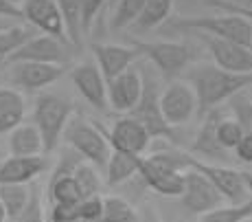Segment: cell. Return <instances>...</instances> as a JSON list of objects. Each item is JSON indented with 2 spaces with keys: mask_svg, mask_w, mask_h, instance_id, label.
Returning a JSON list of instances; mask_svg holds the SVG:
<instances>
[{
  "mask_svg": "<svg viewBox=\"0 0 252 222\" xmlns=\"http://www.w3.org/2000/svg\"><path fill=\"white\" fill-rule=\"evenodd\" d=\"M149 0H123L119 7L112 11V20H110V27L114 31H123V29L132 27L136 22L138 13L143 11V7Z\"/></svg>",
  "mask_w": 252,
  "mask_h": 222,
  "instance_id": "4dcf8cb0",
  "label": "cell"
},
{
  "mask_svg": "<svg viewBox=\"0 0 252 222\" xmlns=\"http://www.w3.org/2000/svg\"><path fill=\"white\" fill-rule=\"evenodd\" d=\"M75 178H77V183H79L81 191H84V198L101 194V187H103V183H105L103 178H101V172L88 161H84L75 170Z\"/></svg>",
  "mask_w": 252,
  "mask_h": 222,
  "instance_id": "1f68e13d",
  "label": "cell"
},
{
  "mask_svg": "<svg viewBox=\"0 0 252 222\" xmlns=\"http://www.w3.org/2000/svg\"><path fill=\"white\" fill-rule=\"evenodd\" d=\"M27 104L20 90L0 86V134H9L24 121Z\"/></svg>",
  "mask_w": 252,
  "mask_h": 222,
  "instance_id": "603a6c76",
  "label": "cell"
},
{
  "mask_svg": "<svg viewBox=\"0 0 252 222\" xmlns=\"http://www.w3.org/2000/svg\"><path fill=\"white\" fill-rule=\"evenodd\" d=\"M220 119H221L220 108H215L208 114H204V119H202L200 128H197V134L193 137L191 148L189 149H191L193 156L204 161V163L232 165V163H237L235 154H230L228 149L220 143V139H217V123H220Z\"/></svg>",
  "mask_w": 252,
  "mask_h": 222,
  "instance_id": "30bf717a",
  "label": "cell"
},
{
  "mask_svg": "<svg viewBox=\"0 0 252 222\" xmlns=\"http://www.w3.org/2000/svg\"><path fill=\"white\" fill-rule=\"evenodd\" d=\"M20 7H22L24 22H27V25L37 29L40 33H46V36L70 42L57 0H24Z\"/></svg>",
  "mask_w": 252,
  "mask_h": 222,
  "instance_id": "2e32d148",
  "label": "cell"
},
{
  "mask_svg": "<svg viewBox=\"0 0 252 222\" xmlns=\"http://www.w3.org/2000/svg\"><path fill=\"white\" fill-rule=\"evenodd\" d=\"M140 57L152 62L156 73L167 81L180 79L187 73V69L195 62L197 51L193 46L176 40H158V42H145V40H129Z\"/></svg>",
  "mask_w": 252,
  "mask_h": 222,
  "instance_id": "7a4b0ae2",
  "label": "cell"
},
{
  "mask_svg": "<svg viewBox=\"0 0 252 222\" xmlns=\"http://www.w3.org/2000/svg\"><path fill=\"white\" fill-rule=\"evenodd\" d=\"M244 222H252V218H248V220H244Z\"/></svg>",
  "mask_w": 252,
  "mask_h": 222,
  "instance_id": "c3c4849f",
  "label": "cell"
},
{
  "mask_svg": "<svg viewBox=\"0 0 252 222\" xmlns=\"http://www.w3.org/2000/svg\"><path fill=\"white\" fill-rule=\"evenodd\" d=\"M108 139L112 143V149H121V152L138 154L143 156L147 152V148L152 146V137L145 130V125H140L134 117L125 114V117L116 119L108 132Z\"/></svg>",
  "mask_w": 252,
  "mask_h": 222,
  "instance_id": "d6986e66",
  "label": "cell"
},
{
  "mask_svg": "<svg viewBox=\"0 0 252 222\" xmlns=\"http://www.w3.org/2000/svg\"><path fill=\"white\" fill-rule=\"evenodd\" d=\"M121 2H123V0H108V7H110V11H114V9L119 7Z\"/></svg>",
  "mask_w": 252,
  "mask_h": 222,
  "instance_id": "f6af8a7d",
  "label": "cell"
},
{
  "mask_svg": "<svg viewBox=\"0 0 252 222\" xmlns=\"http://www.w3.org/2000/svg\"><path fill=\"white\" fill-rule=\"evenodd\" d=\"M57 4H60L70 44L81 46V40H84V31H81V0H57Z\"/></svg>",
  "mask_w": 252,
  "mask_h": 222,
  "instance_id": "f1b7e54d",
  "label": "cell"
},
{
  "mask_svg": "<svg viewBox=\"0 0 252 222\" xmlns=\"http://www.w3.org/2000/svg\"><path fill=\"white\" fill-rule=\"evenodd\" d=\"M68 71V64H48V62H11L9 77L18 90L35 93L57 84Z\"/></svg>",
  "mask_w": 252,
  "mask_h": 222,
  "instance_id": "8fae6325",
  "label": "cell"
},
{
  "mask_svg": "<svg viewBox=\"0 0 252 222\" xmlns=\"http://www.w3.org/2000/svg\"><path fill=\"white\" fill-rule=\"evenodd\" d=\"M173 4H176V0H149L132 27L138 31H152V29L164 25L173 11Z\"/></svg>",
  "mask_w": 252,
  "mask_h": 222,
  "instance_id": "cb8c5ba5",
  "label": "cell"
},
{
  "mask_svg": "<svg viewBox=\"0 0 252 222\" xmlns=\"http://www.w3.org/2000/svg\"><path fill=\"white\" fill-rule=\"evenodd\" d=\"M79 216L81 222H101L103 216V196H88L79 202Z\"/></svg>",
  "mask_w": 252,
  "mask_h": 222,
  "instance_id": "74e56055",
  "label": "cell"
},
{
  "mask_svg": "<svg viewBox=\"0 0 252 222\" xmlns=\"http://www.w3.org/2000/svg\"><path fill=\"white\" fill-rule=\"evenodd\" d=\"M7 149L11 156H40L44 152V139L35 123H20L9 132Z\"/></svg>",
  "mask_w": 252,
  "mask_h": 222,
  "instance_id": "44dd1931",
  "label": "cell"
},
{
  "mask_svg": "<svg viewBox=\"0 0 252 222\" xmlns=\"http://www.w3.org/2000/svg\"><path fill=\"white\" fill-rule=\"evenodd\" d=\"M178 200H180L182 209H187L189 214L197 216V218L224 205V196L220 194V189L195 167H189L184 172V189L178 196Z\"/></svg>",
  "mask_w": 252,
  "mask_h": 222,
  "instance_id": "52a82bcc",
  "label": "cell"
},
{
  "mask_svg": "<svg viewBox=\"0 0 252 222\" xmlns=\"http://www.w3.org/2000/svg\"><path fill=\"white\" fill-rule=\"evenodd\" d=\"M244 134H246V130L241 128V123L235 117H221L220 123H217V139H220V143L228 152H232L237 148V143L244 139Z\"/></svg>",
  "mask_w": 252,
  "mask_h": 222,
  "instance_id": "d6a6232c",
  "label": "cell"
},
{
  "mask_svg": "<svg viewBox=\"0 0 252 222\" xmlns=\"http://www.w3.org/2000/svg\"><path fill=\"white\" fill-rule=\"evenodd\" d=\"M48 161L44 156H11L9 154L4 161H0V185H31L37 176L46 172Z\"/></svg>",
  "mask_w": 252,
  "mask_h": 222,
  "instance_id": "ffe728a7",
  "label": "cell"
},
{
  "mask_svg": "<svg viewBox=\"0 0 252 222\" xmlns=\"http://www.w3.org/2000/svg\"><path fill=\"white\" fill-rule=\"evenodd\" d=\"M206 4L217 7V9H224V11L241 13V16H246L252 20V0H206Z\"/></svg>",
  "mask_w": 252,
  "mask_h": 222,
  "instance_id": "f35d334b",
  "label": "cell"
},
{
  "mask_svg": "<svg viewBox=\"0 0 252 222\" xmlns=\"http://www.w3.org/2000/svg\"><path fill=\"white\" fill-rule=\"evenodd\" d=\"M237 163H244V165H252V134L246 132L244 139L237 143V148L232 149Z\"/></svg>",
  "mask_w": 252,
  "mask_h": 222,
  "instance_id": "ab89813d",
  "label": "cell"
},
{
  "mask_svg": "<svg viewBox=\"0 0 252 222\" xmlns=\"http://www.w3.org/2000/svg\"><path fill=\"white\" fill-rule=\"evenodd\" d=\"M11 25H16V22H11V20H4V18H0V29H7V27H11Z\"/></svg>",
  "mask_w": 252,
  "mask_h": 222,
  "instance_id": "bcb514c9",
  "label": "cell"
},
{
  "mask_svg": "<svg viewBox=\"0 0 252 222\" xmlns=\"http://www.w3.org/2000/svg\"><path fill=\"white\" fill-rule=\"evenodd\" d=\"M46 196L53 202H81L84 200V191H81L79 183H77L75 174L60 181H53L46 185Z\"/></svg>",
  "mask_w": 252,
  "mask_h": 222,
  "instance_id": "f546056e",
  "label": "cell"
},
{
  "mask_svg": "<svg viewBox=\"0 0 252 222\" xmlns=\"http://www.w3.org/2000/svg\"><path fill=\"white\" fill-rule=\"evenodd\" d=\"M138 222H162V218L152 202H145L138 209Z\"/></svg>",
  "mask_w": 252,
  "mask_h": 222,
  "instance_id": "b9f144b4",
  "label": "cell"
},
{
  "mask_svg": "<svg viewBox=\"0 0 252 222\" xmlns=\"http://www.w3.org/2000/svg\"><path fill=\"white\" fill-rule=\"evenodd\" d=\"M244 174V181H246V185H248V191H250V196H252V170H246V172H241Z\"/></svg>",
  "mask_w": 252,
  "mask_h": 222,
  "instance_id": "7bdbcfd3",
  "label": "cell"
},
{
  "mask_svg": "<svg viewBox=\"0 0 252 222\" xmlns=\"http://www.w3.org/2000/svg\"><path fill=\"white\" fill-rule=\"evenodd\" d=\"M9 220V214H7V209H4V205L0 202V222H7Z\"/></svg>",
  "mask_w": 252,
  "mask_h": 222,
  "instance_id": "ee69618b",
  "label": "cell"
},
{
  "mask_svg": "<svg viewBox=\"0 0 252 222\" xmlns=\"http://www.w3.org/2000/svg\"><path fill=\"white\" fill-rule=\"evenodd\" d=\"M191 167H195L197 172H202L213 185L220 189V194L224 196L226 202H232V205H239V202H246L250 196L248 185L244 181V174L230 165H217V163H204L200 158H195L191 154Z\"/></svg>",
  "mask_w": 252,
  "mask_h": 222,
  "instance_id": "7c38bea8",
  "label": "cell"
},
{
  "mask_svg": "<svg viewBox=\"0 0 252 222\" xmlns=\"http://www.w3.org/2000/svg\"><path fill=\"white\" fill-rule=\"evenodd\" d=\"M0 18L11 20V22H24L22 7L16 2H11V0H0Z\"/></svg>",
  "mask_w": 252,
  "mask_h": 222,
  "instance_id": "60d3db41",
  "label": "cell"
},
{
  "mask_svg": "<svg viewBox=\"0 0 252 222\" xmlns=\"http://www.w3.org/2000/svg\"><path fill=\"white\" fill-rule=\"evenodd\" d=\"M158 77L160 75H143V95H140L138 104L129 110V117H134L140 125H145V130L149 132L152 141L156 139H167L171 143H178L176 141V132L171 125L167 123L162 114V108H160V84H158Z\"/></svg>",
  "mask_w": 252,
  "mask_h": 222,
  "instance_id": "8992f818",
  "label": "cell"
},
{
  "mask_svg": "<svg viewBox=\"0 0 252 222\" xmlns=\"http://www.w3.org/2000/svg\"><path fill=\"white\" fill-rule=\"evenodd\" d=\"M160 108L171 128L187 125L197 114V97L193 86L184 77L169 81L160 93Z\"/></svg>",
  "mask_w": 252,
  "mask_h": 222,
  "instance_id": "9c48e42d",
  "label": "cell"
},
{
  "mask_svg": "<svg viewBox=\"0 0 252 222\" xmlns=\"http://www.w3.org/2000/svg\"><path fill=\"white\" fill-rule=\"evenodd\" d=\"M62 141H64V146L77 149L84 156V161L92 163L99 172H105V165L112 156V143H110L108 134L101 128H96L92 121H88L81 114H72Z\"/></svg>",
  "mask_w": 252,
  "mask_h": 222,
  "instance_id": "5b68a950",
  "label": "cell"
},
{
  "mask_svg": "<svg viewBox=\"0 0 252 222\" xmlns=\"http://www.w3.org/2000/svg\"><path fill=\"white\" fill-rule=\"evenodd\" d=\"M101 222H138V209L123 196H103Z\"/></svg>",
  "mask_w": 252,
  "mask_h": 222,
  "instance_id": "484cf974",
  "label": "cell"
},
{
  "mask_svg": "<svg viewBox=\"0 0 252 222\" xmlns=\"http://www.w3.org/2000/svg\"><path fill=\"white\" fill-rule=\"evenodd\" d=\"M29 198H31V185H16V183L0 185V202L7 209L9 220H16L22 214V209L29 205Z\"/></svg>",
  "mask_w": 252,
  "mask_h": 222,
  "instance_id": "4316f807",
  "label": "cell"
},
{
  "mask_svg": "<svg viewBox=\"0 0 252 222\" xmlns=\"http://www.w3.org/2000/svg\"><path fill=\"white\" fill-rule=\"evenodd\" d=\"M143 95V71L132 66L112 81H108V101L114 112L127 114Z\"/></svg>",
  "mask_w": 252,
  "mask_h": 222,
  "instance_id": "ac0fdd59",
  "label": "cell"
},
{
  "mask_svg": "<svg viewBox=\"0 0 252 222\" xmlns=\"http://www.w3.org/2000/svg\"><path fill=\"white\" fill-rule=\"evenodd\" d=\"M13 222H46L44 218V202H42V187L31 183V198L29 205L22 209V214L18 216Z\"/></svg>",
  "mask_w": 252,
  "mask_h": 222,
  "instance_id": "836d02e7",
  "label": "cell"
},
{
  "mask_svg": "<svg viewBox=\"0 0 252 222\" xmlns=\"http://www.w3.org/2000/svg\"><path fill=\"white\" fill-rule=\"evenodd\" d=\"M178 31H191L195 36H213L224 40L239 42L244 46H252V20L241 13H215V16H191L173 22Z\"/></svg>",
  "mask_w": 252,
  "mask_h": 222,
  "instance_id": "3957f363",
  "label": "cell"
},
{
  "mask_svg": "<svg viewBox=\"0 0 252 222\" xmlns=\"http://www.w3.org/2000/svg\"><path fill=\"white\" fill-rule=\"evenodd\" d=\"M48 222H81L79 202H53Z\"/></svg>",
  "mask_w": 252,
  "mask_h": 222,
  "instance_id": "8d00e7d4",
  "label": "cell"
},
{
  "mask_svg": "<svg viewBox=\"0 0 252 222\" xmlns=\"http://www.w3.org/2000/svg\"><path fill=\"white\" fill-rule=\"evenodd\" d=\"M68 46L70 42H64L60 37L46 36V33H37L33 36L27 44H22L20 49L13 53L11 57H7V64L11 62H48V64H68Z\"/></svg>",
  "mask_w": 252,
  "mask_h": 222,
  "instance_id": "5bb4252c",
  "label": "cell"
},
{
  "mask_svg": "<svg viewBox=\"0 0 252 222\" xmlns=\"http://www.w3.org/2000/svg\"><path fill=\"white\" fill-rule=\"evenodd\" d=\"M103 7H108V0H81V31H84V37L90 36Z\"/></svg>",
  "mask_w": 252,
  "mask_h": 222,
  "instance_id": "d590c367",
  "label": "cell"
},
{
  "mask_svg": "<svg viewBox=\"0 0 252 222\" xmlns=\"http://www.w3.org/2000/svg\"><path fill=\"white\" fill-rule=\"evenodd\" d=\"M90 51L94 55V62L99 64L101 73L108 81H112L114 77L125 73L127 69H132L140 57V53L134 49L132 44H105V42H92Z\"/></svg>",
  "mask_w": 252,
  "mask_h": 222,
  "instance_id": "e0dca14e",
  "label": "cell"
},
{
  "mask_svg": "<svg viewBox=\"0 0 252 222\" xmlns=\"http://www.w3.org/2000/svg\"><path fill=\"white\" fill-rule=\"evenodd\" d=\"M72 86L77 88V93L81 95L92 108L96 110H108V79L101 73L96 62H81L70 71Z\"/></svg>",
  "mask_w": 252,
  "mask_h": 222,
  "instance_id": "9a60e30c",
  "label": "cell"
},
{
  "mask_svg": "<svg viewBox=\"0 0 252 222\" xmlns=\"http://www.w3.org/2000/svg\"><path fill=\"white\" fill-rule=\"evenodd\" d=\"M206 46L213 64L230 73H252V46H244L239 42L224 40L213 36H197Z\"/></svg>",
  "mask_w": 252,
  "mask_h": 222,
  "instance_id": "4fadbf2b",
  "label": "cell"
},
{
  "mask_svg": "<svg viewBox=\"0 0 252 222\" xmlns=\"http://www.w3.org/2000/svg\"><path fill=\"white\" fill-rule=\"evenodd\" d=\"M37 29H33L27 22H16V25L0 29V60H7L13 53L20 49L22 44H27L33 36H37Z\"/></svg>",
  "mask_w": 252,
  "mask_h": 222,
  "instance_id": "d4e9b609",
  "label": "cell"
},
{
  "mask_svg": "<svg viewBox=\"0 0 252 222\" xmlns=\"http://www.w3.org/2000/svg\"><path fill=\"white\" fill-rule=\"evenodd\" d=\"M11 2H16V4H22V2H24V0H11Z\"/></svg>",
  "mask_w": 252,
  "mask_h": 222,
  "instance_id": "7dc6e473",
  "label": "cell"
},
{
  "mask_svg": "<svg viewBox=\"0 0 252 222\" xmlns=\"http://www.w3.org/2000/svg\"><path fill=\"white\" fill-rule=\"evenodd\" d=\"M140 158L138 154H129V152H121V149H112L108 165L103 172V181L108 187H121L125 183H129L132 178H136L138 167H140Z\"/></svg>",
  "mask_w": 252,
  "mask_h": 222,
  "instance_id": "7402d4cb",
  "label": "cell"
},
{
  "mask_svg": "<svg viewBox=\"0 0 252 222\" xmlns=\"http://www.w3.org/2000/svg\"><path fill=\"white\" fill-rule=\"evenodd\" d=\"M184 79L195 90L200 117L220 108L237 93H244L252 86V73H230L213 62H193L184 73Z\"/></svg>",
  "mask_w": 252,
  "mask_h": 222,
  "instance_id": "6da1fadb",
  "label": "cell"
},
{
  "mask_svg": "<svg viewBox=\"0 0 252 222\" xmlns=\"http://www.w3.org/2000/svg\"><path fill=\"white\" fill-rule=\"evenodd\" d=\"M72 114H75V110H72V101L68 97L55 93L37 95L35 108H33V123L37 125L42 139H44L46 154L55 152L62 146L64 130L72 119Z\"/></svg>",
  "mask_w": 252,
  "mask_h": 222,
  "instance_id": "277c9868",
  "label": "cell"
},
{
  "mask_svg": "<svg viewBox=\"0 0 252 222\" xmlns=\"http://www.w3.org/2000/svg\"><path fill=\"white\" fill-rule=\"evenodd\" d=\"M228 106H230V114L241 123V128L252 134V99L246 95V90L237 93L228 101Z\"/></svg>",
  "mask_w": 252,
  "mask_h": 222,
  "instance_id": "e575fe53",
  "label": "cell"
},
{
  "mask_svg": "<svg viewBox=\"0 0 252 222\" xmlns=\"http://www.w3.org/2000/svg\"><path fill=\"white\" fill-rule=\"evenodd\" d=\"M248 218H252V198H248L246 202H239V205H232V202L221 205L200 216L197 222H244Z\"/></svg>",
  "mask_w": 252,
  "mask_h": 222,
  "instance_id": "83f0119b",
  "label": "cell"
},
{
  "mask_svg": "<svg viewBox=\"0 0 252 222\" xmlns=\"http://www.w3.org/2000/svg\"><path fill=\"white\" fill-rule=\"evenodd\" d=\"M138 176L143 178L147 189L167 198H178L184 189V172L173 167L171 163H167L154 152L140 158Z\"/></svg>",
  "mask_w": 252,
  "mask_h": 222,
  "instance_id": "ba28073f",
  "label": "cell"
}]
</instances>
